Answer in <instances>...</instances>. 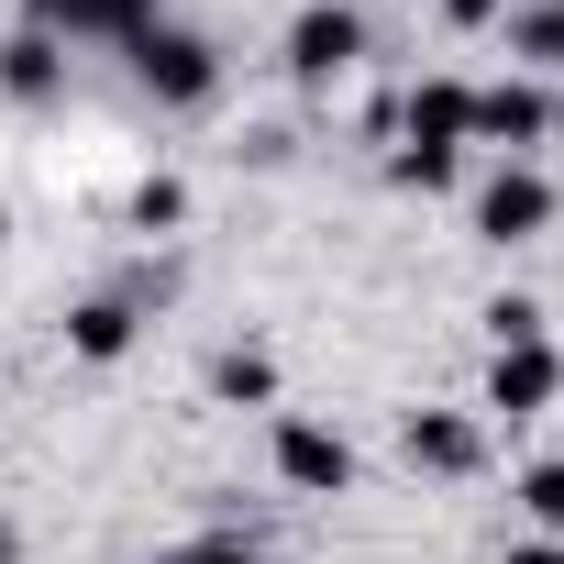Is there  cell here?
<instances>
[{"label":"cell","mask_w":564,"mask_h":564,"mask_svg":"<svg viewBox=\"0 0 564 564\" xmlns=\"http://www.w3.org/2000/svg\"><path fill=\"white\" fill-rule=\"evenodd\" d=\"M0 89H12V100H45V89H56V34L23 23L12 45H0Z\"/></svg>","instance_id":"cell-9"},{"label":"cell","mask_w":564,"mask_h":564,"mask_svg":"<svg viewBox=\"0 0 564 564\" xmlns=\"http://www.w3.org/2000/svg\"><path fill=\"white\" fill-rule=\"evenodd\" d=\"M509 564H564V542H520V553H509Z\"/></svg>","instance_id":"cell-18"},{"label":"cell","mask_w":564,"mask_h":564,"mask_svg":"<svg viewBox=\"0 0 564 564\" xmlns=\"http://www.w3.org/2000/svg\"><path fill=\"white\" fill-rule=\"evenodd\" d=\"M155 564H265V553H243V542H188V553H155Z\"/></svg>","instance_id":"cell-17"},{"label":"cell","mask_w":564,"mask_h":564,"mask_svg":"<svg viewBox=\"0 0 564 564\" xmlns=\"http://www.w3.org/2000/svg\"><path fill=\"white\" fill-rule=\"evenodd\" d=\"M476 133V89H454V78H432L421 100H410V155H399V177L410 188H443L454 177V144Z\"/></svg>","instance_id":"cell-1"},{"label":"cell","mask_w":564,"mask_h":564,"mask_svg":"<svg viewBox=\"0 0 564 564\" xmlns=\"http://www.w3.org/2000/svg\"><path fill=\"white\" fill-rule=\"evenodd\" d=\"M520 509H531V520H542V531H564V454H553V465H531V476H520Z\"/></svg>","instance_id":"cell-12"},{"label":"cell","mask_w":564,"mask_h":564,"mask_svg":"<svg viewBox=\"0 0 564 564\" xmlns=\"http://www.w3.org/2000/svg\"><path fill=\"white\" fill-rule=\"evenodd\" d=\"M443 12H454V23H487V12H498V0H443Z\"/></svg>","instance_id":"cell-19"},{"label":"cell","mask_w":564,"mask_h":564,"mask_svg":"<svg viewBox=\"0 0 564 564\" xmlns=\"http://www.w3.org/2000/svg\"><path fill=\"white\" fill-rule=\"evenodd\" d=\"M355 56H366V23L344 12V0H311V12L289 23V78H311V89H322V78H344Z\"/></svg>","instance_id":"cell-3"},{"label":"cell","mask_w":564,"mask_h":564,"mask_svg":"<svg viewBox=\"0 0 564 564\" xmlns=\"http://www.w3.org/2000/svg\"><path fill=\"white\" fill-rule=\"evenodd\" d=\"M410 465L465 476V465H476V421H454V410H410Z\"/></svg>","instance_id":"cell-7"},{"label":"cell","mask_w":564,"mask_h":564,"mask_svg":"<svg viewBox=\"0 0 564 564\" xmlns=\"http://www.w3.org/2000/svg\"><path fill=\"white\" fill-rule=\"evenodd\" d=\"M144 23H155V0H89V34H122V45H133Z\"/></svg>","instance_id":"cell-13"},{"label":"cell","mask_w":564,"mask_h":564,"mask_svg":"<svg viewBox=\"0 0 564 564\" xmlns=\"http://www.w3.org/2000/svg\"><path fill=\"white\" fill-rule=\"evenodd\" d=\"M553 388H564V366H553L542 344H509V355L487 366V410H509V421H531V410H553Z\"/></svg>","instance_id":"cell-6"},{"label":"cell","mask_w":564,"mask_h":564,"mask_svg":"<svg viewBox=\"0 0 564 564\" xmlns=\"http://www.w3.org/2000/svg\"><path fill=\"white\" fill-rule=\"evenodd\" d=\"M487 322H498V355H509V344H542V311H531V300H498Z\"/></svg>","instance_id":"cell-14"},{"label":"cell","mask_w":564,"mask_h":564,"mask_svg":"<svg viewBox=\"0 0 564 564\" xmlns=\"http://www.w3.org/2000/svg\"><path fill=\"white\" fill-rule=\"evenodd\" d=\"M34 34H89V0H23Z\"/></svg>","instance_id":"cell-15"},{"label":"cell","mask_w":564,"mask_h":564,"mask_svg":"<svg viewBox=\"0 0 564 564\" xmlns=\"http://www.w3.org/2000/svg\"><path fill=\"white\" fill-rule=\"evenodd\" d=\"M133 67H144V89H155V100H177V111L221 89L210 45H199V34H177V23H144V34H133Z\"/></svg>","instance_id":"cell-2"},{"label":"cell","mask_w":564,"mask_h":564,"mask_svg":"<svg viewBox=\"0 0 564 564\" xmlns=\"http://www.w3.org/2000/svg\"><path fill=\"white\" fill-rule=\"evenodd\" d=\"M67 344H78V355H89V366H111V355H122V344H133V300H89V311H78V322H67Z\"/></svg>","instance_id":"cell-10"},{"label":"cell","mask_w":564,"mask_h":564,"mask_svg":"<svg viewBox=\"0 0 564 564\" xmlns=\"http://www.w3.org/2000/svg\"><path fill=\"white\" fill-rule=\"evenodd\" d=\"M276 476H289V487H311V498H333V487H355V454H344V432L289 421V432H276Z\"/></svg>","instance_id":"cell-5"},{"label":"cell","mask_w":564,"mask_h":564,"mask_svg":"<svg viewBox=\"0 0 564 564\" xmlns=\"http://www.w3.org/2000/svg\"><path fill=\"white\" fill-rule=\"evenodd\" d=\"M553 111H542V89H476V133L487 144H531Z\"/></svg>","instance_id":"cell-8"},{"label":"cell","mask_w":564,"mask_h":564,"mask_svg":"<svg viewBox=\"0 0 564 564\" xmlns=\"http://www.w3.org/2000/svg\"><path fill=\"white\" fill-rule=\"evenodd\" d=\"M542 221H553V188H542L531 166H498V177L476 188V232H487V243H531Z\"/></svg>","instance_id":"cell-4"},{"label":"cell","mask_w":564,"mask_h":564,"mask_svg":"<svg viewBox=\"0 0 564 564\" xmlns=\"http://www.w3.org/2000/svg\"><path fill=\"white\" fill-rule=\"evenodd\" d=\"M210 388H221V399H276V366H265V355H221Z\"/></svg>","instance_id":"cell-11"},{"label":"cell","mask_w":564,"mask_h":564,"mask_svg":"<svg viewBox=\"0 0 564 564\" xmlns=\"http://www.w3.org/2000/svg\"><path fill=\"white\" fill-rule=\"evenodd\" d=\"M520 45H531V56H564V0H553V12H531V23H520Z\"/></svg>","instance_id":"cell-16"}]
</instances>
